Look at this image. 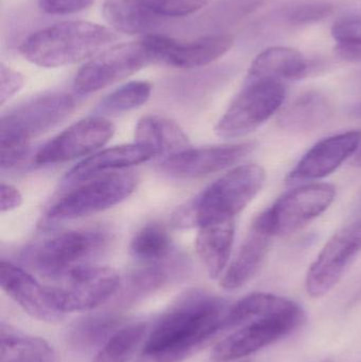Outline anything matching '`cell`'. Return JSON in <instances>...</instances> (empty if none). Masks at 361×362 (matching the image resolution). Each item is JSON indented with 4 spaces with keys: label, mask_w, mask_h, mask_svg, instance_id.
Instances as JSON below:
<instances>
[{
    "label": "cell",
    "mask_w": 361,
    "mask_h": 362,
    "mask_svg": "<svg viewBox=\"0 0 361 362\" xmlns=\"http://www.w3.org/2000/svg\"><path fill=\"white\" fill-rule=\"evenodd\" d=\"M361 252V217L339 229L324 245L305 280L312 298L328 295Z\"/></svg>",
    "instance_id": "8fae6325"
},
{
    "label": "cell",
    "mask_w": 361,
    "mask_h": 362,
    "mask_svg": "<svg viewBox=\"0 0 361 362\" xmlns=\"http://www.w3.org/2000/svg\"><path fill=\"white\" fill-rule=\"evenodd\" d=\"M154 52L156 63L180 69H193L213 63L226 54L233 45L229 34H211L191 42H182L167 36L146 35Z\"/></svg>",
    "instance_id": "9a60e30c"
},
{
    "label": "cell",
    "mask_w": 361,
    "mask_h": 362,
    "mask_svg": "<svg viewBox=\"0 0 361 362\" xmlns=\"http://www.w3.org/2000/svg\"><path fill=\"white\" fill-rule=\"evenodd\" d=\"M0 193H1V198H0L1 213L15 210V209L19 208L21 204H23V196H21L20 192L16 187H13L12 185L1 182Z\"/></svg>",
    "instance_id": "74e56055"
},
{
    "label": "cell",
    "mask_w": 361,
    "mask_h": 362,
    "mask_svg": "<svg viewBox=\"0 0 361 362\" xmlns=\"http://www.w3.org/2000/svg\"><path fill=\"white\" fill-rule=\"evenodd\" d=\"M116 32L85 21L55 23L28 36L19 52L23 59L42 68H59L90 59L116 42Z\"/></svg>",
    "instance_id": "7a4b0ae2"
},
{
    "label": "cell",
    "mask_w": 361,
    "mask_h": 362,
    "mask_svg": "<svg viewBox=\"0 0 361 362\" xmlns=\"http://www.w3.org/2000/svg\"><path fill=\"white\" fill-rule=\"evenodd\" d=\"M108 235L103 230L64 232L45 242L34 253L36 270L48 278L61 280L105 248Z\"/></svg>",
    "instance_id": "30bf717a"
},
{
    "label": "cell",
    "mask_w": 361,
    "mask_h": 362,
    "mask_svg": "<svg viewBox=\"0 0 361 362\" xmlns=\"http://www.w3.org/2000/svg\"><path fill=\"white\" fill-rule=\"evenodd\" d=\"M304 321L305 313L294 316L254 319L216 344L212 351V358L218 362L239 361L290 335Z\"/></svg>",
    "instance_id": "4fadbf2b"
},
{
    "label": "cell",
    "mask_w": 361,
    "mask_h": 362,
    "mask_svg": "<svg viewBox=\"0 0 361 362\" xmlns=\"http://www.w3.org/2000/svg\"><path fill=\"white\" fill-rule=\"evenodd\" d=\"M157 64L148 38L114 45L91 57L78 70L73 88L78 95H89L116 84L146 66Z\"/></svg>",
    "instance_id": "8992f818"
},
{
    "label": "cell",
    "mask_w": 361,
    "mask_h": 362,
    "mask_svg": "<svg viewBox=\"0 0 361 362\" xmlns=\"http://www.w3.org/2000/svg\"><path fill=\"white\" fill-rule=\"evenodd\" d=\"M157 15L162 17H182L203 8L208 0H143Z\"/></svg>",
    "instance_id": "836d02e7"
},
{
    "label": "cell",
    "mask_w": 361,
    "mask_h": 362,
    "mask_svg": "<svg viewBox=\"0 0 361 362\" xmlns=\"http://www.w3.org/2000/svg\"><path fill=\"white\" fill-rule=\"evenodd\" d=\"M172 272L159 263L148 264L129 276L125 291L126 302L137 301L165 287L171 281Z\"/></svg>",
    "instance_id": "1f68e13d"
},
{
    "label": "cell",
    "mask_w": 361,
    "mask_h": 362,
    "mask_svg": "<svg viewBox=\"0 0 361 362\" xmlns=\"http://www.w3.org/2000/svg\"><path fill=\"white\" fill-rule=\"evenodd\" d=\"M1 154H0V163L1 169H10L20 163L27 157L29 152V146H0Z\"/></svg>",
    "instance_id": "8d00e7d4"
},
{
    "label": "cell",
    "mask_w": 361,
    "mask_h": 362,
    "mask_svg": "<svg viewBox=\"0 0 361 362\" xmlns=\"http://www.w3.org/2000/svg\"><path fill=\"white\" fill-rule=\"evenodd\" d=\"M335 196L336 189L329 183L302 185L281 196L254 219L252 226L271 238L288 235L326 212Z\"/></svg>",
    "instance_id": "5b68a950"
},
{
    "label": "cell",
    "mask_w": 361,
    "mask_h": 362,
    "mask_svg": "<svg viewBox=\"0 0 361 362\" xmlns=\"http://www.w3.org/2000/svg\"><path fill=\"white\" fill-rule=\"evenodd\" d=\"M0 361L54 362L55 353L52 346L42 338L27 335L1 323Z\"/></svg>",
    "instance_id": "484cf974"
},
{
    "label": "cell",
    "mask_w": 361,
    "mask_h": 362,
    "mask_svg": "<svg viewBox=\"0 0 361 362\" xmlns=\"http://www.w3.org/2000/svg\"><path fill=\"white\" fill-rule=\"evenodd\" d=\"M45 13L51 15L74 14L93 6L95 0H38Z\"/></svg>",
    "instance_id": "d590c367"
},
{
    "label": "cell",
    "mask_w": 361,
    "mask_h": 362,
    "mask_svg": "<svg viewBox=\"0 0 361 362\" xmlns=\"http://www.w3.org/2000/svg\"><path fill=\"white\" fill-rule=\"evenodd\" d=\"M360 141V132H347L321 140L300 159L286 181L292 185L322 180L331 175L355 154Z\"/></svg>",
    "instance_id": "2e32d148"
},
{
    "label": "cell",
    "mask_w": 361,
    "mask_h": 362,
    "mask_svg": "<svg viewBox=\"0 0 361 362\" xmlns=\"http://www.w3.org/2000/svg\"><path fill=\"white\" fill-rule=\"evenodd\" d=\"M332 36L339 59L352 63L361 62V15H347L338 19L333 25Z\"/></svg>",
    "instance_id": "4dcf8cb0"
},
{
    "label": "cell",
    "mask_w": 361,
    "mask_h": 362,
    "mask_svg": "<svg viewBox=\"0 0 361 362\" xmlns=\"http://www.w3.org/2000/svg\"><path fill=\"white\" fill-rule=\"evenodd\" d=\"M229 308L222 298L189 291L159 319L144 344V356L154 362L184 361L225 331Z\"/></svg>",
    "instance_id": "6da1fadb"
},
{
    "label": "cell",
    "mask_w": 361,
    "mask_h": 362,
    "mask_svg": "<svg viewBox=\"0 0 361 362\" xmlns=\"http://www.w3.org/2000/svg\"><path fill=\"white\" fill-rule=\"evenodd\" d=\"M136 185L135 175L125 172H114L85 181L57 200L47 218L50 221H71L103 212L127 199Z\"/></svg>",
    "instance_id": "52a82bcc"
},
{
    "label": "cell",
    "mask_w": 361,
    "mask_h": 362,
    "mask_svg": "<svg viewBox=\"0 0 361 362\" xmlns=\"http://www.w3.org/2000/svg\"><path fill=\"white\" fill-rule=\"evenodd\" d=\"M114 125L101 116L87 117L55 136L35 156L37 165H57L90 156L114 136Z\"/></svg>",
    "instance_id": "7c38bea8"
},
{
    "label": "cell",
    "mask_w": 361,
    "mask_h": 362,
    "mask_svg": "<svg viewBox=\"0 0 361 362\" xmlns=\"http://www.w3.org/2000/svg\"><path fill=\"white\" fill-rule=\"evenodd\" d=\"M102 13L112 30L126 35L148 33L162 19L143 0H105Z\"/></svg>",
    "instance_id": "d4e9b609"
},
{
    "label": "cell",
    "mask_w": 361,
    "mask_h": 362,
    "mask_svg": "<svg viewBox=\"0 0 361 362\" xmlns=\"http://www.w3.org/2000/svg\"><path fill=\"white\" fill-rule=\"evenodd\" d=\"M332 116L330 100L319 91H309L283 110L278 118V125L286 132L304 133L324 127Z\"/></svg>",
    "instance_id": "603a6c76"
},
{
    "label": "cell",
    "mask_w": 361,
    "mask_h": 362,
    "mask_svg": "<svg viewBox=\"0 0 361 362\" xmlns=\"http://www.w3.org/2000/svg\"><path fill=\"white\" fill-rule=\"evenodd\" d=\"M333 10L332 4L324 0H302L286 6L281 17L290 25H307L326 18Z\"/></svg>",
    "instance_id": "d6a6232c"
},
{
    "label": "cell",
    "mask_w": 361,
    "mask_h": 362,
    "mask_svg": "<svg viewBox=\"0 0 361 362\" xmlns=\"http://www.w3.org/2000/svg\"><path fill=\"white\" fill-rule=\"evenodd\" d=\"M266 173L258 165H243L227 172L173 216L176 228H197L214 221L235 219L264 187Z\"/></svg>",
    "instance_id": "3957f363"
},
{
    "label": "cell",
    "mask_w": 361,
    "mask_h": 362,
    "mask_svg": "<svg viewBox=\"0 0 361 362\" xmlns=\"http://www.w3.org/2000/svg\"><path fill=\"white\" fill-rule=\"evenodd\" d=\"M233 362H239V361H233Z\"/></svg>",
    "instance_id": "60d3db41"
},
{
    "label": "cell",
    "mask_w": 361,
    "mask_h": 362,
    "mask_svg": "<svg viewBox=\"0 0 361 362\" xmlns=\"http://www.w3.org/2000/svg\"><path fill=\"white\" fill-rule=\"evenodd\" d=\"M0 285L2 291L32 318L49 323L57 322L64 318V314L57 310L51 301L48 286H42L23 268L2 261Z\"/></svg>",
    "instance_id": "e0dca14e"
},
{
    "label": "cell",
    "mask_w": 361,
    "mask_h": 362,
    "mask_svg": "<svg viewBox=\"0 0 361 362\" xmlns=\"http://www.w3.org/2000/svg\"><path fill=\"white\" fill-rule=\"evenodd\" d=\"M67 93L34 98L4 115L0 122V146H29L30 141L53 129L73 110Z\"/></svg>",
    "instance_id": "ba28073f"
},
{
    "label": "cell",
    "mask_w": 361,
    "mask_h": 362,
    "mask_svg": "<svg viewBox=\"0 0 361 362\" xmlns=\"http://www.w3.org/2000/svg\"><path fill=\"white\" fill-rule=\"evenodd\" d=\"M135 142L153 148L159 156H171L191 148L184 129L175 121L159 116H146L138 121Z\"/></svg>",
    "instance_id": "cb8c5ba5"
},
{
    "label": "cell",
    "mask_w": 361,
    "mask_h": 362,
    "mask_svg": "<svg viewBox=\"0 0 361 362\" xmlns=\"http://www.w3.org/2000/svg\"><path fill=\"white\" fill-rule=\"evenodd\" d=\"M153 86L146 81H131L104 98L99 105L104 114H121L144 105L150 100Z\"/></svg>",
    "instance_id": "f546056e"
},
{
    "label": "cell",
    "mask_w": 361,
    "mask_h": 362,
    "mask_svg": "<svg viewBox=\"0 0 361 362\" xmlns=\"http://www.w3.org/2000/svg\"><path fill=\"white\" fill-rule=\"evenodd\" d=\"M286 87L277 80L245 81L215 127L218 137H244L269 120L283 105Z\"/></svg>",
    "instance_id": "277c9868"
},
{
    "label": "cell",
    "mask_w": 361,
    "mask_h": 362,
    "mask_svg": "<svg viewBox=\"0 0 361 362\" xmlns=\"http://www.w3.org/2000/svg\"><path fill=\"white\" fill-rule=\"evenodd\" d=\"M144 323L121 327L95 355L93 362H127L146 335Z\"/></svg>",
    "instance_id": "f1b7e54d"
},
{
    "label": "cell",
    "mask_w": 361,
    "mask_h": 362,
    "mask_svg": "<svg viewBox=\"0 0 361 362\" xmlns=\"http://www.w3.org/2000/svg\"><path fill=\"white\" fill-rule=\"evenodd\" d=\"M57 286H48L51 301L57 310L87 312L107 302L120 288L118 272L103 266H82L61 279Z\"/></svg>",
    "instance_id": "9c48e42d"
},
{
    "label": "cell",
    "mask_w": 361,
    "mask_h": 362,
    "mask_svg": "<svg viewBox=\"0 0 361 362\" xmlns=\"http://www.w3.org/2000/svg\"><path fill=\"white\" fill-rule=\"evenodd\" d=\"M353 156L352 165H353L354 168L361 169V144L358 146L357 151H356L355 154H354Z\"/></svg>",
    "instance_id": "f35d334b"
},
{
    "label": "cell",
    "mask_w": 361,
    "mask_h": 362,
    "mask_svg": "<svg viewBox=\"0 0 361 362\" xmlns=\"http://www.w3.org/2000/svg\"><path fill=\"white\" fill-rule=\"evenodd\" d=\"M235 235V219L214 221L199 228L196 252L211 279L222 276L228 265Z\"/></svg>",
    "instance_id": "ffe728a7"
},
{
    "label": "cell",
    "mask_w": 361,
    "mask_h": 362,
    "mask_svg": "<svg viewBox=\"0 0 361 362\" xmlns=\"http://www.w3.org/2000/svg\"><path fill=\"white\" fill-rule=\"evenodd\" d=\"M300 314H304V310L292 300L271 293H254L229 308L225 318V331L237 329L254 319Z\"/></svg>",
    "instance_id": "7402d4cb"
},
{
    "label": "cell",
    "mask_w": 361,
    "mask_h": 362,
    "mask_svg": "<svg viewBox=\"0 0 361 362\" xmlns=\"http://www.w3.org/2000/svg\"><path fill=\"white\" fill-rule=\"evenodd\" d=\"M156 156H159L156 151L136 142L112 146L83 159L66 174L63 183L66 187H76L107 172L141 165Z\"/></svg>",
    "instance_id": "ac0fdd59"
},
{
    "label": "cell",
    "mask_w": 361,
    "mask_h": 362,
    "mask_svg": "<svg viewBox=\"0 0 361 362\" xmlns=\"http://www.w3.org/2000/svg\"><path fill=\"white\" fill-rule=\"evenodd\" d=\"M271 236L251 226L232 263L223 274L220 285L226 291H235L258 274L271 248Z\"/></svg>",
    "instance_id": "44dd1931"
},
{
    "label": "cell",
    "mask_w": 361,
    "mask_h": 362,
    "mask_svg": "<svg viewBox=\"0 0 361 362\" xmlns=\"http://www.w3.org/2000/svg\"><path fill=\"white\" fill-rule=\"evenodd\" d=\"M172 238L167 230L158 223H146L134 235L131 253L144 263L154 264L169 257Z\"/></svg>",
    "instance_id": "83f0119b"
},
{
    "label": "cell",
    "mask_w": 361,
    "mask_h": 362,
    "mask_svg": "<svg viewBox=\"0 0 361 362\" xmlns=\"http://www.w3.org/2000/svg\"><path fill=\"white\" fill-rule=\"evenodd\" d=\"M122 325L119 317L110 314L91 315L76 321L68 331V341L78 352L101 349Z\"/></svg>",
    "instance_id": "4316f807"
},
{
    "label": "cell",
    "mask_w": 361,
    "mask_h": 362,
    "mask_svg": "<svg viewBox=\"0 0 361 362\" xmlns=\"http://www.w3.org/2000/svg\"><path fill=\"white\" fill-rule=\"evenodd\" d=\"M350 114L354 118L361 119V102L360 103L355 104L353 107L350 110Z\"/></svg>",
    "instance_id": "ab89813d"
},
{
    "label": "cell",
    "mask_w": 361,
    "mask_h": 362,
    "mask_svg": "<svg viewBox=\"0 0 361 362\" xmlns=\"http://www.w3.org/2000/svg\"><path fill=\"white\" fill-rule=\"evenodd\" d=\"M311 64L302 53L288 47L265 49L254 59L246 81H296L311 74Z\"/></svg>",
    "instance_id": "d6986e66"
},
{
    "label": "cell",
    "mask_w": 361,
    "mask_h": 362,
    "mask_svg": "<svg viewBox=\"0 0 361 362\" xmlns=\"http://www.w3.org/2000/svg\"><path fill=\"white\" fill-rule=\"evenodd\" d=\"M25 85V78L16 70L0 64V105H4Z\"/></svg>",
    "instance_id": "e575fe53"
},
{
    "label": "cell",
    "mask_w": 361,
    "mask_h": 362,
    "mask_svg": "<svg viewBox=\"0 0 361 362\" xmlns=\"http://www.w3.org/2000/svg\"><path fill=\"white\" fill-rule=\"evenodd\" d=\"M256 148L254 142L189 148L165 157L161 161L160 169L169 175L184 180L203 177L237 165Z\"/></svg>",
    "instance_id": "5bb4252c"
}]
</instances>
